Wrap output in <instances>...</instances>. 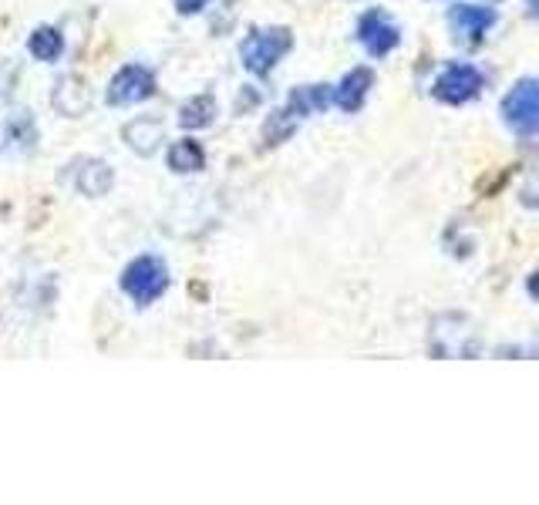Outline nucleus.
Returning <instances> with one entry per match:
<instances>
[{"label":"nucleus","mask_w":539,"mask_h":505,"mask_svg":"<svg viewBox=\"0 0 539 505\" xmlns=\"http://www.w3.org/2000/svg\"><path fill=\"white\" fill-rule=\"evenodd\" d=\"M121 290H125L139 307H149V304H155V300L169 290V270H165V263L159 256H139V260H132V263L125 266Z\"/></svg>","instance_id":"1"},{"label":"nucleus","mask_w":539,"mask_h":505,"mask_svg":"<svg viewBox=\"0 0 539 505\" xmlns=\"http://www.w3.org/2000/svg\"><path fill=\"white\" fill-rule=\"evenodd\" d=\"M294 45V34L286 27H264V31H254L240 47V57L246 71H254L256 77H264L274 71V65L290 51Z\"/></svg>","instance_id":"2"},{"label":"nucleus","mask_w":539,"mask_h":505,"mask_svg":"<svg viewBox=\"0 0 539 505\" xmlns=\"http://www.w3.org/2000/svg\"><path fill=\"white\" fill-rule=\"evenodd\" d=\"M539 85L533 81V77H523L516 88L509 91L506 98H503V119L516 129V132H523L529 139V135H536L539 129Z\"/></svg>","instance_id":"3"},{"label":"nucleus","mask_w":539,"mask_h":505,"mask_svg":"<svg viewBox=\"0 0 539 505\" xmlns=\"http://www.w3.org/2000/svg\"><path fill=\"white\" fill-rule=\"evenodd\" d=\"M435 98L445 105H465L482 91V71L475 65H449L435 77Z\"/></svg>","instance_id":"4"},{"label":"nucleus","mask_w":539,"mask_h":505,"mask_svg":"<svg viewBox=\"0 0 539 505\" xmlns=\"http://www.w3.org/2000/svg\"><path fill=\"white\" fill-rule=\"evenodd\" d=\"M155 95V77L142 65H125L109 85V105H135Z\"/></svg>","instance_id":"5"},{"label":"nucleus","mask_w":539,"mask_h":505,"mask_svg":"<svg viewBox=\"0 0 539 505\" xmlns=\"http://www.w3.org/2000/svg\"><path fill=\"white\" fill-rule=\"evenodd\" d=\"M358 41H361L364 51H368L371 57H385L398 47L401 31H398V24L388 21L381 11H371L358 21Z\"/></svg>","instance_id":"6"},{"label":"nucleus","mask_w":539,"mask_h":505,"mask_svg":"<svg viewBox=\"0 0 539 505\" xmlns=\"http://www.w3.org/2000/svg\"><path fill=\"white\" fill-rule=\"evenodd\" d=\"M449 21L465 41H479L495 24V11L492 7H479V4H455L449 11Z\"/></svg>","instance_id":"7"},{"label":"nucleus","mask_w":539,"mask_h":505,"mask_svg":"<svg viewBox=\"0 0 539 505\" xmlns=\"http://www.w3.org/2000/svg\"><path fill=\"white\" fill-rule=\"evenodd\" d=\"M375 85V75H371V67H354L347 75L341 77V85L334 88V105L344 111H358L368 98V91Z\"/></svg>","instance_id":"8"},{"label":"nucleus","mask_w":539,"mask_h":505,"mask_svg":"<svg viewBox=\"0 0 539 505\" xmlns=\"http://www.w3.org/2000/svg\"><path fill=\"white\" fill-rule=\"evenodd\" d=\"M75 186L85 192V196H101L105 189L111 186V169L105 162H95V159H85V162L75 165Z\"/></svg>","instance_id":"9"},{"label":"nucleus","mask_w":539,"mask_h":505,"mask_svg":"<svg viewBox=\"0 0 539 505\" xmlns=\"http://www.w3.org/2000/svg\"><path fill=\"white\" fill-rule=\"evenodd\" d=\"M206 165V155H202V145L186 139V142H176L169 149V169L186 176V172H199Z\"/></svg>","instance_id":"10"},{"label":"nucleus","mask_w":539,"mask_h":505,"mask_svg":"<svg viewBox=\"0 0 539 505\" xmlns=\"http://www.w3.org/2000/svg\"><path fill=\"white\" fill-rule=\"evenodd\" d=\"M27 51H31L37 61H57L61 51H65V37L57 27H37L27 41Z\"/></svg>","instance_id":"11"},{"label":"nucleus","mask_w":539,"mask_h":505,"mask_svg":"<svg viewBox=\"0 0 539 505\" xmlns=\"http://www.w3.org/2000/svg\"><path fill=\"white\" fill-rule=\"evenodd\" d=\"M212 115H216V101H212L210 95H199V98L182 105V111H179V125H182V129H206V125L212 121Z\"/></svg>","instance_id":"12"},{"label":"nucleus","mask_w":539,"mask_h":505,"mask_svg":"<svg viewBox=\"0 0 539 505\" xmlns=\"http://www.w3.org/2000/svg\"><path fill=\"white\" fill-rule=\"evenodd\" d=\"M4 139H7V145H14V149L31 152L34 139H37L31 115H14V119H7V125H4Z\"/></svg>","instance_id":"13"},{"label":"nucleus","mask_w":539,"mask_h":505,"mask_svg":"<svg viewBox=\"0 0 539 505\" xmlns=\"http://www.w3.org/2000/svg\"><path fill=\"white\" fill-rule=\"evenodd\" d=\"M212 0H176V11L179 14H199L202 7H210Z\"/></svg>","instance_id":"14"}]
</instances>
